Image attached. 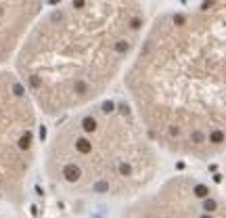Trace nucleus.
I'll return each instance as SVG.
<instances>
[{
	"instance_id": "nucleus-1",
	"label": "nucleus",
	"mask_w": 226,
	"mask_h": 218,
	"mask_svg": "<svg viewBox=\"0 0 226 218\" xmlns=\"http://www.w3.org/2000/svg\"><path fill=\"white\" fill-rule=\"evenodd\" d=\"M224 15L218 4L157 15L124 74L130 105L163 151L203 157L226 143Z\"/></svg>"
},
{
	"instance_id": "nucleus-2",
	"label": "nucleus",
	"mask_w": 226,
	"mask_h": 218,
	"mask_svg": "<svg viewBox=\"0 0 226 218\" xmlns=\"http://www.w3.org/2000/svg\"><path fill=\"white\" fill-rule=\"evenodd\" d=\"M140 2H63L42 11L13 59V71L48 118L105 97L134 59L145 29Z\"/></svg>"
},
{
	"instance_id": "nucleus-3",
	"label": "nucleus",
	"mask_w": 226,
	"mask_h": 218,
	"mask_svg": "<svg viewBox=\"0 0 226 218\" xmlns=\"http://www.w3.org/2000/svg\"><path fill=\"white\" fill-rule=\"evenodd\" d=\"M159 166V147L134 107L113 99L65 115L44 153L48 183L73 199H136Z\"/></svg>"
},
{
	"instance_id": "nucleus-4",
	"label": "nucleus",
	"mask_w": 226,
	"mask_h": 218,
	"mask_svg": "<svg viewBox=\"0 0 226 218\" xmlns=\"http://www.w3.org/2000/svg\"><path fill=\"white\" fill-rule=\"evenodd\" d=\"M38 155V109L13 69H0V204L21 205Z\"/></svg>"
},
{
	"instance_id": "nucleus-5",
	"label": "nucleus",
	"mask_w": 226,
	"mask_h": 218,
	"mask_svg": "<svg viewBox=\"0 0 226 218\" xmlns=\"http://www.w3.org/2000/svg\"><path fill=\"white\" fill-rule=\"evenodd\" d=\"M42 11V2H0V69L15 59L29 28Z\"/></svg>"
}]
</instances>
